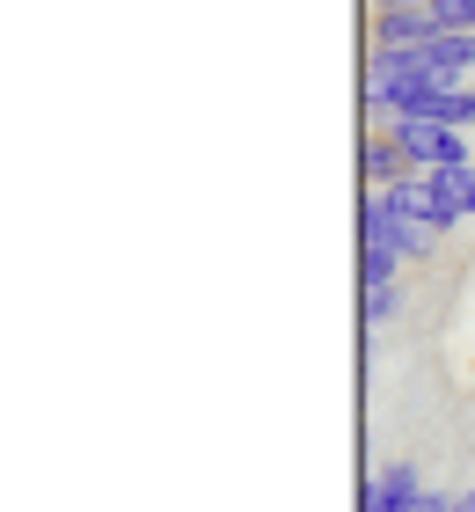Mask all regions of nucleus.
<instances>
[{
  "label": "nucleus",
  "mask_w": 475,
  "mask_h": 512,
  "mask_svg": "<svg viewBox=\"0 0 475 512\" xmlns=\"http://www.w3.org/2000/svg\"><path fill=\"white\" fill-rule=\"evenodd\" d=\"M366 512H388V498H380V483H366Z\"/></svg>",
  "instance_id": "obj_10"
},
{
  "label": "nucleus",
  "mask_w": 475,
  "mask_h": 512,
  "mask_svg": "<svg viewBox=\"0 0 475 512\" xmlns=\"http://www.w3.org/2000/svg\"><path fill=\"white\" fill-rule=\"evenodd\" d=\"M373 483H380V491H388V498H410V491H424V483H417V469H410V461H388V469H380Z\"/></svg>",
  "instance_id": "obj_7"
},
{
  "label": "nucleus",
  "mask_w": 475,
  "mask_h": 512,
  "mask_svg": "<svg viewBox=\"0 0 475 512\" xmlns=\"http://www.w3.org/2000/svg\"><path fill=\"white\" fill-rule=\"evenodd\" d=\"M380 213H388V242L402 249V264H410V256H432V249L446 242V235H439L432 220H410V213H395L388 198H380Z\"/></svg>",
  "instance_id": "obj_4"
},
{
  "label": "nucleus",
  "mask_w": 475,
  "mask_h": 512,
  "mask_svg": "<svg viewBox=\"0 0 475 512\" xmlns=\"http://www.w3.org/2000/svg\"><path fill=\"white\" fill-rule=\"evenodd\" d=\"M366 176L380 183V191H388V183H402V176H417V169H410V154H402L395 139H366Z\"/></svg>",
  "instance_id": "obj_5"
},
{
  "label": "nucleus",
  "mask_w": 475,
  "mask_h": 512,
  "mask_svg": "<svg viewBox=\"0 0 475 512\" xmlns=\"http://www.w3.org/2000/svg\"><path fill=\"white\" fill-rule=\"evenodd\" d=\"M395 308H402L395 286H366V293H359V315L373 322V330H380V322H395Z\"/></svg>",
  "instance_id": "obj_6"
},
{
  "label": "nucleus",
  "mask_w": 475,
  "mask_h": 512,
  "mask_svg": "<svg viewBox=\"0 0 475 512\" xmlns=\"http://www.w3.org/2000/svg\"><path fill=\"white\" fill-rule=\"evenodd\" d=\"M432 15H439V30H468L475 37V0H432Z\"/></svg>",
  "instance_id": "obj_8"
},
{
  "label": "nucleus",
  "mask_w": 475,
  "mask_h": 512,
  "mask_svg": "<svg viewBox=\"0 0 475 512\" xmlns=\"http://www.w3.org/2000/svg\"><path fill=\"white\" fill-rule=\"evenodd\" d=\"M388 139L410 154V169H468L461 125H439V118H388Z\"/></svg>",
  "instance_id": "obj_1"
},
{
  "label": "nucleus",
  "mask_w": 475,
  "mask_h": 512,
  "mask_svg": "<svg viewBox=\"0 0 475 512\" xmlns=\"http://www.w3.org/2000/svg\"><path fill=\"white\" fill-rule=\"evenodd\" d=\"M417 66L432 81H461V74H475V37L468 30H439L432 44H417Z\"/></svg>",
  "instance_id": "obj_3"
},
{
  "label": "nucleus",
  "mask_w": 475,
  "mask_h": 512,
  "mask_svg": "<svg viewBox=\"0 0 475 512\" xmlns=\"http://www.w3.org/2000/svg\"><path fill=\"white\" fill-rule=\"evenodd\" d=\"M388 498V491H380ZM388 512H454V498H439V491H410V498H388Z\"/></svg>",
  "instance_id": "obj_9"
},
{
  "label": "nucleus",
  "mask_w": 475,
  "mask_h": 512,
  "mask_svg": "<svg viewBox=\"0 0 475 512\" xmlns=\"http://www.w3.org/2000/svg\"><path fill=\"white\" fill-rule=\"evenodd\" d=\"M410 8H432V0H410Z\"/></svg>",
  "instance_id": "obj_13"
},
{
  "label": "nucleus",
  "mask_w": 475,
  "mask_h": 512,
  "mask_svg": "<svg viewBox=\"0 0 475 512\" xmlns=\"http://www.w3.org/2000/svg\"><path fill=\"white\" fill-rule=\"evenodd\" d=\"M461 205H468V213H475V169H468V191H461Z\"/></svg>",
  "instance_id": "obj_12"
},
{
  "label": "nucleus",
  "mask_w": 475,
  "mask_h": 512,
  "mask_svg": "<svg viewBox=\"0 0 475 512\" xmlns=\"http://www.w3.org/2000/svg\"><path fill=\"white\" fill-rule=\"evenodd\" d=\"M432 37H439V15H432V8L380 0V15H373V52H410V44H432Z\"/></svg>",
  "instance_id": "obj_2"
},
{
  "label": "nucleus",
  "mask_w": 475,
  "mask_h": 512,
  "mask_svg": "<svg viewBox=\"0 0 475 512\" xmlns=\"http://www.w3.org/2000/svg\"><path fill=\"white\" fill-rule=\"evenodd\" d=\"M454 512H475V483H468V491H461V498H454Z\"/></svg>",
  "instance_id": "obj_11"
}]
</instances>
